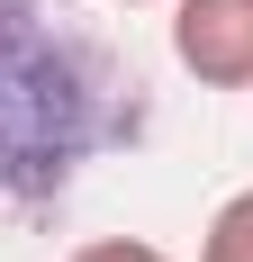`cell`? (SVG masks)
<instances>
[{
	"instance_id": "6da1fadb",
	"label": "cell",
	"mask_w": 253,
	"mask_h": 262,
	"mask_svg": "<svg viewBox=\"0 0 253 262\" xmlns=\"http://www.w3.org/2000/svg\"><path fill=\"white\" fill-rule=\"evenodd\" d=\"M118 63L46 0H0V199H46L100 154L118 118Z\"/></svg>"
},
{
	"instance_id": "7a4b0ae2",
	"label": "cell",
	"mask_w": 253,
	"mask_h": 262,
	"mask_svg": "<svg viewBox=\"0 0 253 262\" xmlns=\"http://www.w3.org/2000/svg\"><path fill=\"white\" fill-rule=\"evenodd\" d=\"M172 63L199 91H253V0H172Z\"/></svg>"
},
{
	"instance_id": "3957f363",
	"label": "cell",
	"mask_w": 253,
	"mask_h": 262,
	"mask_svg": "<svg viewBox=\"0 0 253 262\" xmlns=\"http://www.w3.org/2000/svg\"><path fill=\"white\" fill-rule=\"evenodd\" d=\"M199 262H253V190L217 199V217H208V235H199Z\"/></svg>"
},
{
	"instance_id": "277c9868",
	"label": "cell",
	"mask_w": 253,
	"mask_h": 262,
	"mask_svg": "<svg viewBox=\"0 0 253 262\" xmlns=\"http://www.w3.org/2000/svg\"><path fill=\"white\" fill-rule=\"evenodd\" d=\"M64 262H172L154 235H91V244H73Z\"/></svg>"
},
{
	"instance_id": "5b68a950",
	"label": "cell",
	"mask_w": 253,
	"mask_h": 262,
	"mask_svg": "<svg viewBox=\"0 0 253 262\" xmlns=\"http://www.w3.org/2000/svg\"><path fill=\"white\" fill-rule=\"evenodd\" d=\"M109 9H154V0H109Z\"/></svg>"
}]
</instances>
